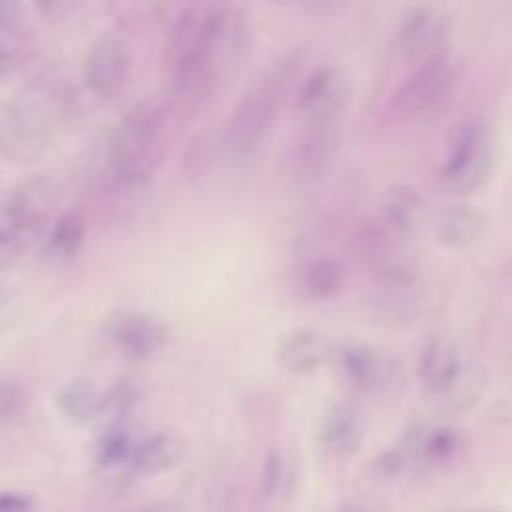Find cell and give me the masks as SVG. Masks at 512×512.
Instances as JSON below:
<instances>
[{
  "label": "cell",
  "mask_w": 512,
  "mask_h": 512,
  "mask_svg": "<svg viewBox=\"0 0 512 512\" xmlns=\"http://www.w3.org/2000/svg\"><path fill=\"white\" fill-rule=\"evenodd\" d=\"M248 38L246 16L230 4L196 2L182 8L168 30L164 62L170 102L180 114L200 110L236 66Z\"/></svg>",
  "instance_id": "1"
},
{
  "label": "cell",
  "mask_w": 512,
  "mask_h": 512,
  "mask_svg": "<svg viewBox=\"0 0 512 512\" xmlns=\"http://www.w3.org/2000/svg\"><path fill=\"white\" fill-rule=\"evenodd\" d=\"M180 112L170 100L148 98L118 122L108 150L114 176L128 186L148 182L164 164L176 136Z\"/></svg>",
  "instance_id": "2"
},
{
  "label": "cell",
  "mask_w": 512,
  "mask_h": 512,
  "mask_svg": "<svg viewBox=\"0 0 512 512\" xmlns=\"http://www.w3.org/2000/svg\"><path fill=\"white\" fill-rule=\"evenodd\" d=\"M302 54L290 52L278 58L242 94L232 114L222 124L226 152L246 158L264 142L284 106V100L300 72Z\"/></svg>",
  "instance_id": "3"
},
{
  "label": "cell",
  "mask_w": 512,
  "mask_h": 512,
  "mask_svg": "<svg viewBox=\"0 0 512 512\" xmlns=\"http://www.w3.org/2000/svg\"><path fill=\"white\" fill-rule=\"evenodd\" d=\"M494 146L488 126L482 120L462 122L450 142V152L438 168V184L454 196L478 192L490 178Z\"/></svg>",
  "instance_id": "4"
},
{
  "label": "cell",
  "mask_w": 512,
  "mask_h": 512,
  "mask_svg": "<svg viewBox=\"0 0 512 512\" xmlns=\"http://www.w3.org/2000/svg\"><path fill=\"white\" fill-rule=\"evenodd\" d=\"M456 64L450 54L414 66L396 86L388 108L398 120H416L438 110L456 86Z\"/></svg>",
  "instance_id": "5"
},
{
  "label": "cell",
  "mask_w": 512,
  "mask_h": 512,
  "mask_svg": "<svg viewBox=\"0 0 512 512\" xmlns=\"http://www.w3.org/2000/svg\"><path fill=\"white\" fill-rule=\"evenodd\" d=\"M352 98L348 76L338 68H320L306 76L296 92L302 124H338Z\"/></svg>",
  "instance_id": "6"
},
{
  "label": "cell",
  "mask_w": 512,
  "mask_h": 512,
  "mask_svg": "<svg viewBox=\"0 0 512 512\" xmlns=\"http://www.w3.org/2000/svg\"><path fill=\"white\" fill-rule=\"evenodd\" d=\"M340 144L338 124H302L286 152V170L296 184H314L330 168Z\"/></svg>",
  "instance_id": "7"
},
{
  "label": "cell",
  "mask_w": 512,
  "mask_h": 512,
  "mask_svg": "<svg viewBox=\"0 0 512 512\" xmlns=\"http://www.w3.org/2000/svg\"><path fill=\"white\" fill-rule=\"evenodd\" d=\"M450 20L434 6L412 8L398 30V54L412 68L448 54Z\"/></svg>",
  "instance_id": "8"
},
{
  "label": "cell",
  "mask_w": 512,
  "mask_h": 512,
  "mask_svg": "<svg viewBox=\"0 0 512 512\" xmlns=\"http://www.w3.org/2000/svg\"><path fill=\"white\" fill-rule=\"evenodd\" d=\"M130 76V54L122 38L102 34L96 38L84 58V82L92 94L114 98L120 94Z\"/></svg>",
  "instance_id": "9"
},
{
  "label": "cell",
  "mask_w": 512,
  "mask_h": 512,
  "mask_svg": "<svg viewBox=\"0 0 512 512\" xmlns=\"http://www.w3.org/2000/svg\"><path fill=\"white\" fill-rule=\"evenodd\" d=\"M56 206L54 186L40 176L22 182L14 194L4 202L10 222L16 228L22 244L28 248L44 230Z\"/></svg>",
  "instance_id": "10"
},
{
  "label": "cell",
  "mask_w": 512,
  "mask_h": 512,
  "mask_svg": "<svg viewBox=\"0 0 512 512\" xmlns=\"http://www.w3.org/2000/svg\"><path fill=\"white\" fill-rule=\"evenodd\" d=\"M338 366L342 376L358 390L390 388L402 376V364L394 356H386L362 342H346L338 350Z\"/></svg>",
  "instance_id": "11"
},
{
  "label": "cell",
  "mask_w": 512,
  "mask_h": 512,
  "mask_svg": "<svg viewBox=\"0 0 512 512\" xmlns=\"http://www.w3.org/2000/svg\"><path fill=\"white\" fill-rule=\"evenodd\" d=\"M418 372L428 392L436 396L456 392L464 376V362L456 344L444 336L430 338L422 348Z\"/></svg>",
  "instance_id": "12"
},
{
  "label": "cell",
  "mask_w": 512,
  "mask_h": 512,
  "mask_svg": "<svg viewBox=\"0 0 512 512\" xmlns=\"http://www.w3.org/2000/svg\"><path fill=\"white\" fill-rule=\"evenodd\" d=\"M330 356L324 336L310 328H298L282 336L276 348V360L280 368L294 376H306L316 372Z\"/></svg>",
  "instance_id": "13"
},
{
  "label": "cell",
  "mask_w": 512,
  "mask_h": 512,
  "mask_svg": "<svg viewBox=\"0 0 512 512\" xmlns=\"http://www.w3.org/2000/svg\"><path fill=\"white\" fill-rule=\"evenodd\" d=\"M426 216V200L418 188L410 184H394L380 198L378 218L398 236L408 238Z\"/></svg>",
  "instance_id": "14"
},
{
  "label": "cell",
  "mask_w": 512,
  "mask_h": 512,
  "mask_svg": "<svg viewBox=\"0 0 512 512\" xmlns=\"http://www.w3.org/2000/svg\"><path fill=\"white\" fill-rule=\"evenodd\" d=\"M116 346L130 358H148L166 342V328L154 316L144 312L124 314L114 326Z\"/></svg>",
  "instance_id": "15"
},
{
  "label": "cell",
  "mask_w": 512,
  "mask_h": 512,
  "mask_svg": "<svg viewBox=\"0 0 512 512\" xmlns=\"http://www.w3.org/2000/svg\"><path fill=\"white\" fill-rule=\"evenodd\" d=\"M488 226L486 214L472 204H452L436 220V238L442 246L462 250L476 244Z\"/></svg>",
  "instance_id": "16"
},
{
  "label": "cell",
  "mask_w": 512,
  "mask_h": 512,
  "mask_svg": "<svg viewBox=\"0 0 512 512\" xmlns=\"http://www.w3.org/2000/svg\"><path fill=\"white\" fill-rule=\"evenodd\" d=\"M364 436V420L356 406L352 404H336L324 422L322 438L326 448L334 454H350L354 452Z\"/></svg>",
  "instance_id": "17"
},
{
  "label": "cell",
  "mask_w": 512,
  "mask_h": 512,
  "mask_svg": "<svg viewBox=\"0 0 512 512\" xmlns=\"http://www.w3.org/2000/svg\"><path fill=\"white\" fill-rule=\"evenodd\" d=\"M222 154H226L222 126H208L200 130L186 146L182 154V174L188 180L202 178L216 168Z\"/></svg>",
  "instance_id": "18"
},
{
  "label": "cell",
  "mask_w": 512,
  "mask_h": 512,
  "mask_svg": "<svg viewBox=\"0 0 512 512\" xmlns=\"http://www.w3.org/2000/svg\"><path fill=\"white\" fill-rule=\"evenodd\" d=\"M184 452L182 440L172 432L148 436L132 454V466L138 474L152 476L172 468Z\"/></svg>",
  "instance_id": "19"
},
{
  "label": "cell",
  "mask_w": 512,
  "mask_h": 512,
  "mask_svg": "<svg viewBox=\"0 0 512 512\" xmlns=\"http://www.w3.org/2000/svg\"><path fill=\"white\" fill-rule=\"evenodd\" d=\"M402 236L392 232L378 216L376 218H364L354 228V234L350 238L352 250L358 254V258L374 264H388L386 256L392 252L396 242Z\"/></svg>",
  "instance_id": "20"
},
{
  "label": "cell",
  "mask_w": 512,
  "mask_h": 512,
  "mask_svg": "<svg viewBox=\"0 0 512 512\" xmlns=\"http://www.w3.org/2000/svg\"><path fill=\"white\" fill-rule=\"evenodd\" d=\"M56 404L68 420L76 424H84L100 414L102 394L90 380L76 378L60 388L56 396Z\"/></svg>",
  "instance_id": "21"
},
{
  "label": "cell",
  "mask_w": 512,
  "mask_h": 512,
  "mask_svg": "<svg viewBox=\"0 0 512 512\" xmlns=\"http://www.w3.org/2000/svg\"><path fill=\"white\" fill-rule=\"evenodd\" d=\"M344 284V268L330 258L312 260L302 272V288L314 300L334 298Z\"/></svg>",
  "instance_id": "22"
},
{
  "label": "cell",
  "mask_w": 512,
  "mask_h": 512,
  "mask_svg": "<svg viewBox=\"0 0 512 512\" xmlns=\"http://www.w3.org/2000/svg\"><path fill=\"white\" fill-rule=\"evenodd\" d=\"M84 236H86L84 218L76 212H66L54 222L48 238V246L56 256L70 258L80 250Z\"/></svg>",
  "instance_id": "23"
},
{
  "label": "cell",
  "mask_w": 512,
  "mask_h": 512,
  "mask_svg": "<svg viewBox=\"0 0 512 512\" xmlns=\"http://www.w3.org/2000/svg\"><path fill=\"white\" fill-rule=\"evenodd\" d=\"M28 408V392L20 380L0 374V424L18 422Z\"/></svg>",
  "instance_id": "24"
},
{
  "label": "cell",
  "mask_w": 512,
  "mask_h": 512,
  "mask_svg": "<svg viewBox=\"0 0 512 512\" xmlns=\"http://www.w3.org/2000/svg\"><path fill=\"white\" fill-rule=\"evenodd\" d=\"M20 308L22 306L18 292L12 286L0 282V332L16 322V318L20 316Z\"/></svg>",
  "instance_id": "25"
},
{
  "label": "cell",
  "mask_w": 512,
  "mask_h": 512,
  "mask_svg": "<svg viewBox=\"0 0 512 512\" xmlns=\"http://www.w3.org/2000/svg\"><path fill=\"white\" fill-rule=\"evenodd\" d=\"M280 478H282V458L276 452H270L264 466V482H262L264 494H272L278 488Z\"/></svg>",
  "instance_id": "26"
},
{
  "label": "cell",
  "mask_w": 512,
  "mask_h": 512,
  "mask_svg": "<svg viewBox=\"0 0 512 512\" xmlns=\"http://www.w3.org/2000/svg\"><path fill=\"white\" fill-rule=\"evenodd\" d=\"M30 500L16 492H2L0 494V512H28Z\"/></svg>",
  "instance_id": "27"
},
{
  "label": "cell",
  "mask_w": 512,
  "mask_h": 512,
  "mask_svg": "<svg viewBox=\"0 0 512 512\" xmlns=\"http://www.w3.org/2000/svg\"><path fill=\"white\" fill-rule=\"evenodd\" d=\"M20 14V8L18 4L14 2H0V28L4 26H10Z\"/></svg>",
  "instance_id": "28"
},
{
  "label": "cell",
  "mask_w": 512,
  "mask_h": 512,
  "mask_svg": "<svg viewBox=\"0 0 512 512\" xmlns=\"http://www.w3.org/2000/svg\"><path fill=\"white\" fill-rule=\"evenodd\" d=\"M8 66H10V52L6 50V46L0 44V76L8 70Z\"/></svg>",
  "instance_id": "29"
},
{
  "label": "cell",
  "mask_w": 512,
  "mask_h": 512,
  "mask_svg": "<svg viewBox=\"0 0 512 512\" xmlns=\"http://www.w3.org/2000/svg\"><path fill=\"white\" fill-rule=\"evenodd\" d=\"M344 512H360V510H356V508H348V510H344Z\"/></svg>",
  "instance_id": "30"
},
{
  "label": "cell",
  "mask_w": 512,
  "mask_h": 512,
  "mask_svg": "<svg viewBox=\"0 0 512 512\" xmlns=\"http://www.w3.org/2000/svg\"><path fill=\"white\" fill-rule=\"evenodd\" d=\"M0 184H2V182H0ZM0 204H2V202H0Z\"/></svg>",
  "instance_id": "31"
}]
</instances>
